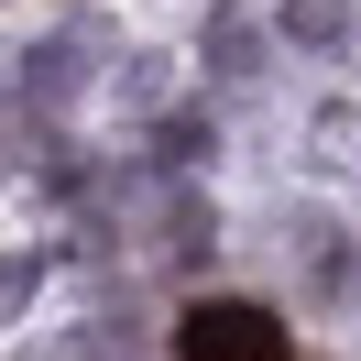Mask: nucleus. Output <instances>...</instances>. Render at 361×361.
Listing matches in <instances>:
<instances>
[{
    "label": "nucleus",
    "mask_w": 361,
    "mask_h": 361,
    "mask_svg": "<svg viewBox=\"0 0 361 361\" xmlns=\"http://www.w3.org/2000/svg\"><path fill=\"white\" fill-rule=\"evenodd\" d=\"M176 361H295L285 317L252 307V295H208V307L176 317Z\"/></svg>",
    "instance_id": "1"
}]
</instances>
